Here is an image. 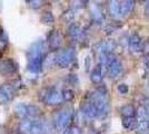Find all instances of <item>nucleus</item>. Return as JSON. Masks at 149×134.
Instances as JSON below:
<instances>
[{"label":"nucleus","instance_id":"obj_1","mask_svg":"<svg viewBox=\"0 0 149 134\" xmlns=\"http://www.w3.org/2000/svg\"><path fill=\"white\" fill-rule=\"evenodd\" d=\"M27 68L31 73H40L45 62V41L39 39L29 46L26 53Z\"/></svg>","mask_w":149,"mask_h":134},{"label":"nucleus","instance_id":"obj_2","mask_svg":"<svg viewBox=\"0 0 149 134\" xmlns=\"http://www.w3.org/2000/svg\"><path fill=\"white\" fill-rule=\"evenodd\" d=\"M89 97H90V101L96 105V107L98 109V117H106L109 112V103H108L107 95L101 94L96 89L89 95Z\"/></svg>","mask_w":149,"mask_h":134},{"label":"nucleus","instance_id":"obj_3","mask_svg":"<svg viewBox=\"0 0 149 134\" xmlns=\"http://www.w3.org/2000/svg\"><path fill=\"white\" fill-rule=\"evenodd\" d=\"M56 64L61 68H67L72 64L74 59V47H67L65 49H59L56 54Z\"/></svg>","mask_w":149,"mask_h":134},{"label":"nucleus","instance_id":"obj_4","mask_svg":"<svg viewBox=\"0 0 149 134\" xmlns=\"http://www.w3.org/2000/svg\"><path fill=\"white\" fill-rule=\"evenodd\" d=\"M71 117H72V112L70 109H59L52 116V123L57 130H63L68 125Z\"/></svg>","mask_w":149,"mask_h":134},{"label":"nucleus","instance_id":"obj_5","mask_svg":"<svg viewBox=\"0 0 149 134\" xmlns=\"http://www.w3.org/2000/svg\"><path fill=\"white\" fill-rule=\"evenodd\" d=\"M107 75L110 78H116L121 72V63L118 59L116 55H113L112 53L108 54L107 57Z\"/></svg>","mask_w":149,"mask_h":134},{"label":"nucleus","instance_id":"obj_6","mask_svg":"<svg viewBox=\"0 0 149 134\" xmlns=\"http://www.w3.org/2000/svg\"><path fill=\"white\" fill-rule=\"evenodd\" d=\"M62 101H63V98H62V92H60L55 86L47 87V93H46V97H45V101H44L47 105H58Z\"/></svg>","mask_w":149,"mask_h":134},{"label":"nucleus","instance_id":"obj_7","mask_svg":"<svg viewBox=\"0 0 149 134\" xmlns=\"http://www.w3.org/2000/svg\"><path fill=\"white\" fill-rule=\"evenodd\" d=\"M15 91L11 84H2L0 85V105L9 103L15 96Z\"/></svg>","mask_w":149,"mask_h":134},{"label":"nucleus","instance_id":"obj_8","mask_svg":"<svg viewBox=\"0 0 149 134\" xmlns=\"http://www.w3.org/2000/svg\"><path fill=\"white\" fill-rule=\"evenodd\" d=\"M18 70V64L13 58H6L0 62V74L2 75H10Z\"/></svg>","mask_w":149,"mask_h":134},{"label":"nucleus","instance_id":"obj_9","mask_svg":"<svg viewBox=\"0 0 149 134\" xmlns=\"http://www.w3.org/2000/svg\"><path fill=\"white\" fill-rule=\"evenodd\" d=\"M116 48V41L113 39H108L100 41L95 46V51L100 55V54H110L112 51Z\"/></svg>","mask_w":149,"mask_h":134},{"label":"nucleus","instance_id":"obj_10","mask_svg":"<svg viewBox=\"0 0 149 134\" xmlns=\"http://www.w3.org/2000/svg\"><path fill=\"white\" fill-rule=\"evenodd\" d=\"M48 46L51 51H57L60 49L61 46V35L60 32L54 29L48 35Z\"/></svg>","mask_w":149,"mask_h":134},{"label":"nucleus","instance_id":"obj_11","mask_svg":"<svg viewBox=\"0 0 149 134\" xmlns=\"http://www.w3.org/2000/svg\"><path fill=\"white\" fill-rule=\"evenodd\" d=\"M80 112L85 117L90 119V120H91V119H95V117H98V109H97L96 105H95L91 101L82 103V104H81Z\"/></svg>","mask_w":149,"mask_h":134},{"label":"nucleus","instance_id":"obj_12","mask_svg":"<svg viewBox=\"0 0 149 134\" xmlns=\"http://www.w3.org/2000/svg\"><path fill=\"white\" fill-rule=\"evenodd\" d=\"M128 44H129V51H132V53H137V51H140L143 49L141 37L137 32L131 34L129 40H128Z\"/></svg>","mask_w":149,"mask_h":134},{"label":"nucleus","instance_id":"obj_13","mask_svg":"<svg viewBox=\"0 0 149 134\" xmlns=\"http://www.w3.org/2000/svg\"><path fill=\"white\" fill-rule=\"evenodd\" d=\"M45 133V123L39 117L31 119L30 128L28 134H44Z\"/></svg>","mask_w":149,"mask_h":134},{"label":"nucleus","instance_id":"obj_14","mask_svg":"<svg viewBox=\"0 0 149 134\" xmlns=\"http://www.w3.org/2000/svg\"><path fill=\"white\" fill-rule=\"evenodd\" d=\"M108 11L111 17H117L121 13V1L120 0H108Z\"/></svg>","mask_w":149,"mask_h":134},{"label":"nucleus","instance_id":"obj_15","mask_svg":"<svg viewBox=\"0 0 149 134\" xmlns=\"http://www.w3.org/2000/svg\"><path fill=\"white\" fill-rule=\"evenodd\" d=\"M90 16H91V18H93V21L97 22V24L102 22L104 19H105V16H104V13H102L101 8H100L98 5H96V4H93V6L90 7Z\"/></svg>","mask_w":149,"mask_h":134},{"label":"nucleus","instance_id":"obj_16","mask_svg":"<svg viewBox=\"0 0 149 134\" xmlns=\"http://www.w3.org/2000/svg\"><path fill=\"white\" fill-rule=\"evenodd\" d=\"M90 79L93 84H100L102 82V64H98L91 70Z\"/></svg>","mask_w":149,"mask_h":134},{"label":"nucleus","instance_id":"obj_17","mask_svg":"<svg viewBox=\"0 0 149 134\" xmlns=\"http://www.w3.org/2000/svg\"><path fill=\"white\" fill-rule=\"evenodd\" d=\"M68 34L69 36L72 39H74V40L79 39L82 36V29H81L80 25L79 24H76V22L71 24L68 27Z\"/></svg>","mask_w":149,"mask_h":134},{"label":"nucleus","instance_id":"obj_18","mask_svg":"<svg viewBox=\"0 0 149 134\" xmlns=\"http://www.w3.org/2000/svg\"><path fill=\"white\" fill-rule=\"evenodd\" d=\"M15 113L20 120L28 117V104L25 103H18L15 105Z\"/></svg>","mask_w":149,"mask_h":134},{"label":"nucleus","instance_id":"obj_19","mask_svg":"<svg viewBox=\"0 0 149 134\" xmlns=\"http://www.w3.org/2000/svg\"><path fill=\"white\" fill-rule=\"evenodd\" d=\"M137 125H138V120L135 116H130V117H124L123 119V126L128 131H132L136 130Z\"/></svg>","mask_w":149,"mask_h":134},{"label":"nucleus","instance_id":"obj_20","mask_svg":"<svg viewBox=\"0 0 149 134\" xmlns=\"http://www.w3.org/2000/svg\"><path fill=\"white\" fill-rule=\"evenodd\" d=\"M119 112L124 117H130V116H135L136 114V109L130 104H126L124 106H121L119 109Z\"/></svg>","mask_w":149,"mask_h":134},{"label":"nucleus","instance_id":"obj_21","mask_svg":"<svg viewBox=\"0 0 149 134\" xmlns=\"http://www.w3.org/2000/svg\"><path fill=\"white\" fill-rule=\"evenodd\" d=\"M135 7V0H123L121 1V13H129Z\"/></svg>","mask_w":149,"mask_h":134},{"label":"nucleus","instance_id":"obj_22","mask_svg":"<svg viewBox=\"0 0 149 134\" xmlns=\"http://www.w3.org/2000/svg\"><path fill=\"white\" fill-rule=\"evenodd\" d=\"M41 115V109L36 105L28 104V117L35 119V117H40Z\"/></svg>","mask_w":149,"mask_h":134},{"label":"nucleus","instance_id":"obj_23","mask_svg":"<svg viewBox=\"0 0 149 134\" xmlns=\"http://www.w3.org/2000/svg\"><path fill=\"white\" fill-rule=\"evenodd\" d=\"M137 133L138 134H147L149 130L148 120H143V121H138V125H137Z\"/></svg>","mask_w":149,"mask_h":134},{"label":"nucleus","instance_id":"obj_24","mask_svg":"<svg viewBox=\"0 0 149 134\" xmlns=\"http://www.w3.org/2000/svg\"><path fill=\"white\" fill-rule=\"evenodd\" d=\"M74 18V10L69 8L67 10H65L61 15V19L65 21V22H71Z\"/></svg>","mask_w":149,"mask_h":134},{"label":"nucleus","instance_id":"obj_25","mask_svg":"<svg viewBox=\"0 0 149 134\" xmlns=\"http://www.w3.org/2000/svg\"><path fill=\"white\" fill-rule=\"evenodd\" d=\"M40 19H41V22L45 24V25H51L54 22L55 18H54V15H52L51 11H45L41 15V18Z\"/></svg>","mask_w":149,"mask_h":134},{"label":"nucleus","instance_id":"obj_26","mask_svg":"<svg viewBox=\"0 0 149 134\" xmlns=\"http://www.w3.org/2000/svg\"><path fill=\"white\" fill-rule=\"evenodd\" d=\"M137 116H138V121H143V120H148V113H147V107L146 106H139L137 109Z\"/></svg>","mask_w":149,"mask_h":134},{"label":"nucleus","instance_id":"obj_27","mask_svg":"<svg viewBox=\"0 0 149 134\" xmlns=\"http://www.w3.org/2000/svg\"><path fill=\"white\" fill-rule=\"evenodd\" d=\"M74 97V93L72 89L66 88L62 91V98H63L65 102H70V101H72Z\"/></svg>","mask_w":149,"mask_h":134},{"label":"nucleus","instance_id":"obj_28","mask_svg":"<svg viewBox=\"0 0 149 134\" xmlns=\"http://www.w3.org/2000/svg\"><path fill=\"white\" fill-rule=\"evenodd\" d=\"M44 1L45 0H27L26 2H27L28 7L31 9H39L40 7H42Z\"/></svg>","mask_w":149,"mask_h":134},{"label":"nucleus","instance_id":"obj_29","mask_svg":"<svg viewBox=\"0 0 149 134\" xmlns=\"http://www.w3.org/2000/svg\"><path fill=\"white\" fill-rule=\"evenodd\" d=\"M7 45H8V36L5 30H0V49L6 48Z\"/></svg>","mask_w":149,"mask_h":134},{"label":"nucleus","instance_id":"obj_30","mask_svg":"<svg viewBox=\"0 0 149 134\" xmlns=\"http://www.w3.org/2000/svg\"><path fill=\"white\" fill-rule=\"evenodd\" d=\"M120 24H116V22H112V24H109L108 26H106L105 30L107 34H111V32H115L119 27H120Z\"/></svg>","mask_w":149,"mask_h":134},{"label":"nucleus","instance_id":"obj_31","mask_svg":"<svg viewBox=\"0 0 149 134\" xmlns=\"http://www.w3.org/2000/svg\"><path fill=\"white\" fill-rule=\"evenodd\" d=\"M67 82H68L70 85H77L78 84V76L76 75V74H69V75H67Z\"/></svg>","mask_w":149,"mask_h":134},{"label":"nucleus","instance_id":"obj_32","mask_svg":"<svg viewBox=\"0 0 149 134\" xmlns=\"http://www.w3.org/2000/svg\"><path fill=\"white\" fill-rule=\"evenodd\" d=\"M69 133L70 134H82L81 132V128L77 125V124H74L69 128Z\"/></svg>","mask_w":149,"mask_h":134},{"label":"nucleus","instance_id":"obj_33","mask_svg":"<svg viewBox=\"0 0 149 134\" xmlns=\"http://www.w3.org/2000/svg\"><path fill=\"white\" fill-rule=\"evenodd\" d=\"M118 92L120 94H127L128 93V86L126 84H120V85H118Z\"/></svg>","mask_w":149,"mask_h":134},{"label":"nucleus","instance_id":"obj_34","mask_svg":"<svg viewBox=\"0 0 149 134\" xmlns=\"http://www.w3.org/2000/svg\"><path fill=\"white\" fill-rule=\"evenodd\" d=\"M11 85L13 86V88L15 89H19L20 87H22V82H21L20 79H18V81H15Z\"/></svg>","mask_w":149,"mask_h":134},{"label":"nucleus","instance_id":"obj_35","mask_svg":"<svg viewBox=\"0 0 149 134\" xmlns=\"http://www.w3.org/2000/svg\"><path fill=\"white\" fill-rule=\"evenodd\" d=\"M85 65H86V70H89V67H90V57L89 56H87V58H86Z\"/></svg>","mask_w":149,"mask_h":134},{"label":"nucleus","instance_id":"obj_36","mask_svg":"<svg viewBox=\"0 0 149 134\" xmlns=\"http://www.w3.org/2000/svg\"><path fill=\"white\" fill-rule=\"evenodd\" d=\"M145 13L149 16V0H147V2H146V6H145Z\"/></svg>","mask_w":149,"mask_h":134},{"label":"nucleus","instance_id":"obj_37","mask_svg":"<svg viewBox=\"0 0 149 134\" xmlns=\"http://www.w3.org/2000/svg\"><path fill=\"white\" fill-rule=\"evenodd\" d=\"M143 103H145V105H147V106H149V97H148V98H146V100L143 101Z\"/></svg>","mask_w":149,"mask_h":134},{"label":"nucleus","instance_id":"obj_38","mask_svg":"<svg viewBox=\"0 0 149 134\" xmlns=\"http://www.w3.org/2000/svg\"><path fill=\"white\" fill-rule=\"evenodd\" d=\"M79 1H80V2L82 4V5H87L88 1H89V0H79Z\"/></svg>","mask_w":149,"mask_h":134},{"label":"nucleus","instance_id":"obj_39","mask_svg":"<svg viewBox=\"0 0 149 134\" xmlns=\"http://www.w3.org/2000/svg\"><path fill=\"white\" fill-rule=\"evenodd\" d=\"M63 134H70V133H69V128L65 130V131H63Z\"/></svg>","mask_w":149,"mask_h":134},{"label":"nucleus","instance_id":"obj_40","mask_svg":"<svg viewBox=\"0 0 149 134\" xmlns=\"http://www.w3.org/2000/svg\"><path fill=\"white\" fill-rule=\"evenodd\" d=\"M146 45H147V47L149 48V38L147 39V43H146Z\"/></svg>","mask_w":149,"mask_h":134},{"label":"nucleus","instance_id":"obj_41","mask_svg":"<svg viewBox=\"0 0 149 134\" xmlns=\"http://www.w3.org/2000/svg\"><path fill=\"white\" fill-rule=\"evenodd\" d=\"M147 113H148V117H149V106L147 107Z\"/></svg>","mask_w":149,"mask_h":134},{"label":"nucleus","instance_id":"obj_42","mask_svg":"<svg viewBox=\"0 0 149 134\" xmlns=\"http://www.w3.org/2000/svg\"><path fill=\"white\" fill-rule=\"evenodd\" d=\"M148 125H149V119H148Z\"/></svg>","mask_w":149,"mask_h":134},{"label":"nucleus","instance_id":"obj_43","mask_svg":"<svg viewBox=\"0 0 149 134\" xmlns=\"http://www.w3.org/2000/svg\"><path fill=\"white\" fill-rule=\"evenodd\" d=\"M54 1H58V0H54Z\"/></svg>","mask_w":149,"mask_h":134},{"label":"nucleus","instance_id":"obj_44","mask_svg":"<svg viewBox=\"0 0 149 134\" xmlns=\"http://www.w3.org/2000/svg\"><path fill=\"white\" fill-rule=\"evenodd\" d=\"M26 1H27V0H26Z\"/></svg>","mask_w":149,"mask_h":134}]
</instances>
